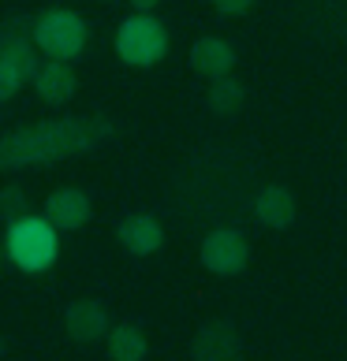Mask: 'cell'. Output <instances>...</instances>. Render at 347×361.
<instances>
[{"instance_id": "cell-19", "label": "cell", "mask_w": 347, "mask_h": 361, "mask_svg": "<svg viewBox=\"0 0 347 361\" xmlns=\"http://www.w3.org/2000/svg\"><path fill=\"white\" fill-rule=\"evenodd\" d=\"M101 4H112V0H101Z\"/></svg>"}, {"instance_id": "cell-16", "label": "cell", "mask_w": 347, "mask_h": 361, "mask_svg": "<svg viewBox=\"0 0 347 361\" xmlns=\"http://www.w3.org/2000/svg\"><path fill=\"white\" fill-rule=\"evenodd\" d=\"M0 216H4L8 224L30 216V202H26V194L19 190V186H4V190H0Z\"/></svg>"}, {"instance_id": "cell-14", "label": "cell", "mask_w": 347, "mask_h": 361, "mask_svg": "<svg viewBox=\"0 0 347 361\" xmlns=\"http://www.w3.org/2000/svg\"><path fill=\"white\" fill-rule=\"evenodd\" d=\"M109 357L112 361H142L150 354V343H146V331L139 324H116L109 328Z\"/></svg>"}, {"instance_id": "cell-9", "label": "cell", "mask_w": 347, "mask_h": 361, "mask_svg": "<svg viewBox=\"0 0 347 361\" xmlns=\"http://www.w3.org/2000/svg\"><path fill=\"white\" fill-rule=\"evenodd\" d=\"M191 357L194 361H235L239 357V331L228 320H209L191 339Z\"/></svg>"}, {"instance_id": "cell-15", "label": "cell", "mask_w": 347, "mask_h": 361, "mask_svg": "<svg viewBox=\"0 0 347 361\" xmlns=\"http://www.w3.org/2000/svg\"><path fill=\"white\" fill-rule=\"evenodd\" d=\"M243 104H247V93H243V86H239L232 75L213 78V86H209V109L213 112L217 116H235Z\"/></svg>"}, {"instance_id": "cell-5", "label": "cell", "mask_w": 347, "mask_h": 361, "mask_svg": "<svg viewBox=\"0 0 347 361\" xmlns=\"http://www.w3.org/2000/svg\"><path fill=\"white\" fill-rule=\"evenodd\" d=\"M34 37H23L16 30L0 34V101H11L23 82H34L37 75V52Z\"/></svg>"}, {"instance_id": "cell-20", "label": "cell", "mask_w": 347, "mask_h": 361, "mask_svg": "<svg viewBox=\"0 0 347 361\" xmlns=\"http://www.w3.org/2000/svg\"><path fill=\"white\" fill-rule=\"evenodd\" d=\"M235 361H243V357H235Z\"/></svg>"}, {"instance_id": "cell-10", "label": "cell", "mask_w": 347, "mask_h": 361, "mask_svg": "<svg viewBox=\"0 0 347 361\" xmlns=\"http://www.w3.org/2000/svg\"><path fill=\"white\" fill-rule=\"evenodd\" d=\"M64 328H68V336L75 343H98L109 336V313H105L101 302L93 298H78L68 305V313H64Z\"/></svg>"}, {"instance_id": "cell-12", "label": "cell", "mask_w": 347, "mask_h": 361, "mask_svg": "<svg viewBox=\"0 0 347 361\" xmlns=\"http://www.w3.org/2000/svg\"><path fill=\"white\" fill-rule=\"evenodd\" d=\"M191 68L202 75V78H224V75H232L235 68V49L224 42V37H198V42L191 45Z\"/></svg>"}, {"instance_id": "cell-13", "label": "cell", "mask_w": 347, "mask_h": 361, "mask_svg": "<svg viewBox=\"0 0 347 361\" xmlns=\"http://www.w3.org/2000/svg\"><path fill=\"white\" fill-rule=\"evenodd\" d=\"M75 86H78V78L68 68V60H45L34 75V90L45 104H68L75 97Z\"/></svg>"}, {"instance_id": "cell-4", "label": "cell", "mask_w": 347, "mask_h": 361, "mask_svg": "<svg viewBox=\"0 0 347 361\" xmlns=\"http://www.w3.org/2000/svg\"><path fill=\"white\" fill-rule=\"evenodd\" d=\"M168 52V30L161 19H153L150 11H135L119 23L116 30V56L127 68H153L157 60H165Z\"/></svg>"}, {"instance_id": "cell-8", "label": "cell", "mask_w": 347, "mask_h": 361, "mask_svg": "<svg viewBox=\"0 0 347 361\" xmlns=\"http://www.w3.org/2000/svg\"><path fill=\"white\" fill-rule=\"evenodd\" d=\"M116 238H119V246H124L127 253L150 257V253H157L165 246V227L157 224V216H150V212H131V216L119 220Z\"/></svg>"}, {"instance_id": "cell-2", "label": "cell", "mask_w": 347, "mask_h": 361, "mask_svg": "<svg viewBox=\"0 0 347 361\" xmlns=\"http://www.w3.org/2000/svg\"><path fill=\"white\" fill-rule=\"evenodd\" d=\"M4 250L23 272H45L49 264L60 257L57 227H52L45 216H23L16 224H8Z\"/></svg>"}, {"instance_id": "cell-1", "label": "cell", "mask_w": 347, "mask_h": 361, "mask_svg": "<svg viewBox=\"0 0 347 361\" xmlns=\"http://www.w3.org/2000/svg\"><path fill=\"white\" fill-rule=\"evenodd\" d=\"M109 135H112V123L93 116L30 123L23 130H11V135H0V168H34L75 153H90Z\"/></svg>"}, {"instance_id": "cell-18", "label": "cell", "mask_w": 347, "mask_h": 361, "mask_svg": "<svg viewBox=\"0 0 347 361\" xmlns=\"http://www.w3.org/2000/svg\"><path fill=\"white\" fill-rule=\"evenodd\" d=\"M157 4H161V0H131V8H135V11H153Z\"/></svg>"}, {"instance_id": "cell-7", "label": "cell", "mask_w": 347, "mask_h": 361, "mask_svg": "<svg viewBox=\"0 0 347 361\" xmlns=\"http://www.w3.org/2000/svg\"><path fill=\"white\" fill-rule=\"evenodd\" d=\"M90 216H93V205L78 186H60V190L45 197V220L57 231H78V227L90 224Z\"/></svg>"}, {"instance_id": "cell-17", "label": "cell", "mask_w": 347, "mask_h": 361, "mask_svg": "<svg viewBox=\"0 0 347 361\" xmlns=\"http://www.w3.org/2000/svg\"><path fill=\"white\" fill-rule=\"evenodd\" d=\"M213 8H217L220 16H247V11L254 8V0H213Z\"/></svg>"}, {"instance_id": "cell-6", "label": "cell", "mask_w": 347, "mask_h": 361, "mask_svg": "<svg viewBox=\"0 0 347 361\" xmlns=\"http://www.w3.org/2000/svg\"><path fill=\"white\" fill-rule=\"evenodd\" d=\"M250 261V243L235 227H217L202 238V264L213 276H239Z\"/></svg>"}, {"instance_id": "cell-11", "label": "cell", "mask_w": 347, "mask_h": 361, "mask_svg": "<svg viewBox=\"0 0 347 361\" xmlns=\"http://www.w3.org/2000/svg\"><path fill=\"white\" fill-rule=\"evenodd\" d=\"M295 212H299L295 194H291L288 186H280V183L261 186L258 197H254V216H258V224H261V227H273V231H284V227L295 224Z\"/></svg>"}, {"instance_id": "cell-3", "label": "cell", "mask_w": 347, "mask_h": 361, "mask_svg": "<svg viewBox=\"0 0 347 361\" xmlns=\"http://www.w3.org/2000/svg\"><path fill=\"white\" fill-rule=\"evenodd\" d=\"M30 37L34 45L45 52L49 60H75L78 52L86 49L90 42V26L78 11H68V8H49L34 19L30 26Z\"/></svg>"}]
</instances>
